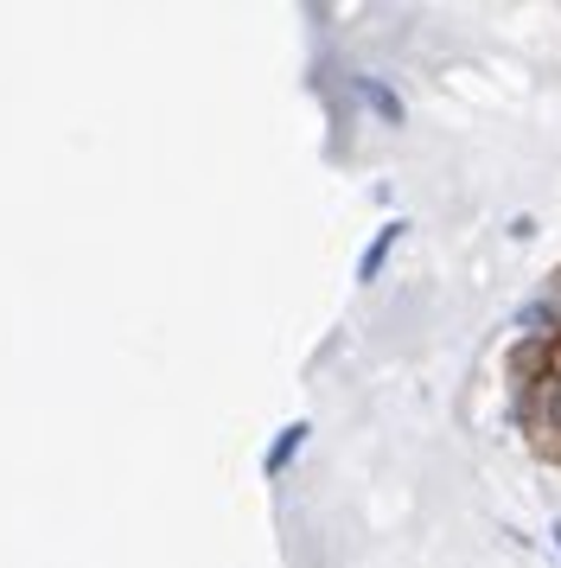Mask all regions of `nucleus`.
<instances>
[{
	"mask_svg": "<svg viewBox=\"0 0 561 568\" xmlns=\"http://www.w3.org/2000/svg\"><path fill=\"white\" fill-rule=\"evenodd\" d=\"M402 217H396V224H382L377 231V243H370V250H364V262H357V282H377L382 275V262H389V250H396V243H402Z\"/></svg>",
	"mask_w": 561,
	"mask_h": 568,
	"instance_id": "obj_1",
	"label": "nucleus"
},
{
	"mask_svg": "<svg viewBox=\"0 0 561 568\" xmlns=\"http://www.w3.org/2000/svg\"><path fill=\"white\" fill-rule=\"evenodd\" d=\"M306 435H313L306 422H287V428L275 435V447H268V460H262V473H268V479H275V473H287V460H294V454L306 447Z\"/></svg>",
	"mask_w": 561,
	"mask_h": 568,
	"instance_id": "obj_2",
	"label": "nucleus"
},
{
	"mask_svg": "<svg viewBox=\"0 0 561 568\" xmlns=\"http://www.w3.org/2000/svg\"><path fill=\"white\" fill-rule=\"evenodd\" d=\"M357 97H364V103L377 109V115H382V122H389V129L402 122V103H396V90H382L377 78H357Z\"/></svg>",
	"mask_w": 561,
	"mask_h": 568,
	"instance_id": "obj_3",
	"label": "nucleus"
},
{
	"mask_svg": "<svg viewBox=\"0 0 561 568\" xmlns=\"http://www.w3.org/2000/svg\"><path fill=\"white\" fill-rule=\"evenodd\" d=\"M542 428H549V435H561V377H549V384H542Z\"/></svg>",
	"mask_w": 561,
	"mask_h": 568,
	"instance_id": "obj_4",
	"label": "nucleus"
},
{
	"mask_svg": "<svg viewBox=\"0 0 561 568\" xmlns=\"http://www.w3.org/2000/svg\"><path fill=\"white\" fill-rule=\"evenodd\" d=\"M555 542H561V524H555Z\"/></svg>",
	"mask_w": 561,
	"mask_h": 568,
	"instance_id": "obj_5",
	"label": "nucleus"
}]
</instances>
